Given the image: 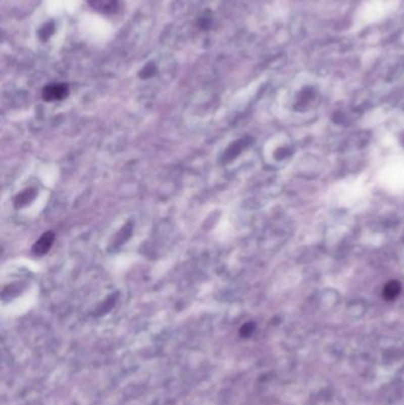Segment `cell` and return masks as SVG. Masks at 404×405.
Returning <instances> with one entry per match:
<instances>
[{
	"instance_id": "1",
	"label": "cell",
	"mask_w": 404,
	"mask_h": 405,
	"mask_svg": "<svg viewBox=\"0 0 404 405\" xmlns=\"http://www.w3.org/2000/svg\"><path fill=\"white\" fill-rule=\"evenodd\" d=\"M68 85L64 83H54L43 89V98L45 101H60L68 96Z\"/></svg>"
},
{
	"instance_id": "2",
	"label": "cell",
	"mask_w": 404,
	"mask_h": 405,
	"mask_svg": "<svg viewBox=\"0 0 404 405\" xmlns=\"http://www.w3.org/2000/svg\"><path fill=\"white\" fill-rule=\"evenodd\" d=\"M54 241H55V233L53 231L45 232L44 235H42V237L35 243V245H33L32 248L33 254L38 256L45 255V254L50 250L51 246H53Z\"/></svg>"
},
{
	"instance_id": "3",
	"label": "cell",
	"mask_w": 404,
	"mask_h": 405,
	"mask_svg": "<svg viewBox=\"0 0 404 405\" xmlns=\"http://www.w3.org/2000/svg\"><path fill=\"white\" fill-rule=\"evenodd\" d=\"M90 6L101 13H111L115 11L118 0H88Z\"/></svg>"
},
{
	"instance_id": "4",
	"label": "cell",
	"mask_w": 404,
	"mask_h": 405,
	"mask_svg": "<svg viewBox=\"0 0 404 405\" xmlns=\"http://www.w3.org/2000/svg\"><path fill=\"white\" fill-rule=\"evenodd\" d=\"M400 288L402 287H400L399 282H397V281H390L383 288V297L388 301L393 300V298L398 296V294L400 293Z\"/></svg>"
},
{
	"instance_id": "5",
	"label": "cell",
	"mask_w": 404,
	"mask_h": 405,
	"mask_svg": "<svg viewBox=\"0 0 404 405\" xmlns=\"http://www.w3.org/2000/svg\"><path fill=\"white\" fill-rule=\"evenodd\" d=\"M244 147H245L244 140H239V141L232 143V145L227 149V152L224 153V160L225 161L232 160L235 157H237L238 154L241 153V150L244 148Z\"/></svg>"
},
{
	"instance_id": "6",
	"label": "cell",
	"mask_w": 404,
	"mask_h": 405,
	"mask_svg": "<svg viewBox=\"0 0 404 405\" xmlns=\"http://www.w3.org/2000/svg\"><path fill=\"white\" fill-rule=\"evenodd\" d=\"M254 331H255V325L252 324V322H246V324L243 325L241 329H239V334H241V336H243V338H248V336H250L252 333H254Z\"/></svg>"
},
{
	"instance_id": "7",
	"label": "cell",
	"mask_w": 404,
	"mask_h": 405,
	"mask_svg": "<svg viewBox=\"0 0 404 405\" xmlns=\"http://www.w3.org/2000/svg\"><path fill=\"white\" fill-rule=\"evenodd\" d=\"M30 192H31V191L27 190V191L23 192V193H20V194H19L18 201H17V202H20V204H19L20 207H22V205H24V204H26V202H29V201L31 200V199H32V198H30V197H29Z\"/></svg>"
}]
</instances>
